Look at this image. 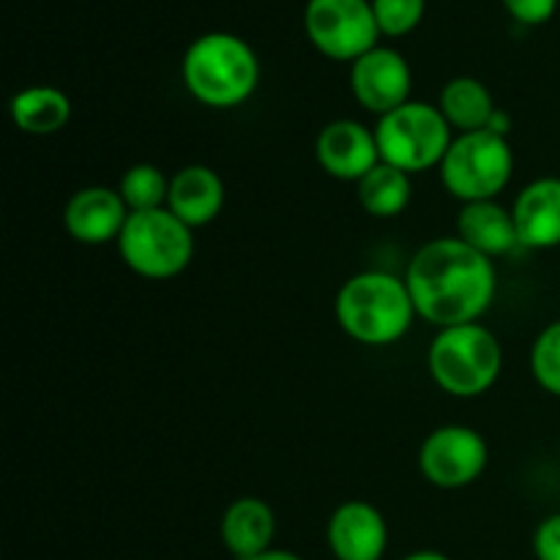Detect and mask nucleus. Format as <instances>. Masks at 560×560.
<instances>
[{
    "label": "nucleus",
    "instance_id": "f257e3e1",
    "mask_svg": "<svg viewBox=\"0 0 560 560\" xmlns=\"http://www.w3.org/2000/svg\"><path fill=\"white\" fill-rule=\"evenodd\" d=\"M416 315L435 328L481 323L498 295V268L457 235L427 241L405 268Z\"/></svg>",
    "mask_w": 560,
    "mask_h": 560
},
{
    "label": "nucleus",
    "instance_id": "f03ea898",
    "mask_svg": "<svg viewBox=\"0 0 560 560\" xmlns=\"http://www.w3.org/2000/svg\"><path fill=\"white\" fill-rule=\"evenodd\" d=\"M334 315L339 328L366 348L397 345L419 317L405 277L388 271H361L345 279L334 301Z\"/></svg>",
    "mask_w": 560,
    "mask_h": 560
},
{
    "label": "nucleus",
    "instance_id": "7ed1b4c3",
    "mask_svg": "<svg viewBox=\"0 0 560 560\" xmlns=\"http://www.w3.org/2000/svg\"><path fill=\"white\" fill-rule=\"evenodd\" d=\"M180 77L191 96L213 109L241 107L260 82L255 49L233 33L213 31L189 44Z\"/></svg>",
    "mask_w": 560,
    "mask_h": 560
},
{
    "label": "nucleus",
    "instance_id": "20e7f679",
    "mask_svg": "<svg viewBox=\"0 0 560 560\" xmlns=\"http://www.w3.org/2000/svg\"><path fill=\"white\" fill-rule=\"evenodd\" d=\"M503 345L481 323L438 328L427 350V370L448 397L476 399L501 381Z\"/></svg>",
    "mask_w": 560,
    "mask_h": 560
},
{
    "label": "nucleus",
    "instance_id": "39448f33",
    "mask_svg": "<svg viewBox=\"0 0 560 560\" xmlns=\"http://www.w3.org/2000/svg\"><path fill=\"white\" fill-rule=\"evenodd\" d=\"M115 244L126 268L153 282L184 273L197 249L195 230L180 222L170 208L129 213Z\"/></svg>",
    "mask_w": 560,
    "mask_h": 560
},
{
    "label": "nucleus",
    "instance_id": "423d86ee",
    "mask_svg": "<svg viewBox=\"0 0 560 560\" xmlns=\"http://www.w3.org/2000/svg\"><path fill=\"white\" fill-rule=\"evenodd\" d=\"M441 184L454 200L481 202L498 200L514 175V151L509 137L492 131L454 135L441 167Z\"/></svg>",
    "mask_w": 560,
    "mask_h": 560
},
{
    "label": "nucleus",
    "instance_id": "0eeeda50",
    "mask_svg": "<svg viewBox=\"0 0 560 560\" xmlns=\"http://www.w3.org/2000/svg\"><path fill=\"white\" fill-rule=\"evenodd\" d=\"M372 129H375L381 162L394 164L408 175L441 167L454 140V129L443 118L438 104L416 102V98L377 118Z\"/></svg>",
    "mask_w": 560,
    "mask_h": 560
},
{
    "label": "nucleus",
    "instance_id": "6e6552de",
    "mask_svg": "<svg viewBox=\"0 0 560 560\" xmlns=\"http://www.w3.org/2000/svg\"><path fill=\"white\" fill-rule=\"evenodd\" d=\"M304 27L326 58L350 63L375 49L381 36L370 0H310Z\"/></svg>",
    "mask_w": 560,
    "mask_h": 560
},
{
    "label": "nucleus",
    "instance_id": "1a4fd4ad",
    "mask_svg": "<svg viewBox=\"0 0 560 560\" xmlns=\"http://www.w3.org/2000/svg\"><path fill=\"white\" fill-rule=\"evenodd\" d=\"M490 463L485 435L474 427L446 424L432 430L419 448V470L438 490H463L481 479Z\"/></svg>",
    "mask_w": 560,
    "mask_h": 560
},
{
    "label": "nucleus",
    "instance_id": "9d476101",
    "mask_svg": "<svg viewBox=\"0 0 560 560\" xmlns=\"http://www.w3.org/2000/svg\"><path fill=\"white\" fill-rule=\"evenodd\" d=\"M413 74L402 52L392 47H381L361 55L350 63V93L366 113L388 115L392 109L410 102Z\"/></svg>",
    "mask_w": 560,
    "mask_h": 560
},
{
    "label": "nucleus",
    "instance_id": "9b49d317",
    "mask_svg": "<svg viewBox=\"0 0 560 560\" xmlns=\"http://www.w3.org/2000/svg\"><path fill=\"white\" fill-rule=\"evenodd\" d=\"M315 156L326 175L345 184H359L372 167L381 164L375 129L353 118L331 120L317 135Z\"/></svg>",
    "mask_w": 560,
    "mask_h": 560
},
{
    "label": "nucleus",
    "instance_id": "f8f14e48",
    "mask_svg": "<svg viewBox=\"0 0 560 560\" xmlns=\"http://www.w3.org/2000/svg\"><path fill=\"white\" fill-rule=\"evenodd\" d=\"M129 213L118 189L85 186L66 200L63 228L77 244L104 246L120 238Z\"/></svg>",
    "mask_w": 560,
    "mask_h": 560
},
{
    "label": "nucleus",
    "instance_id": "ddd939ff",
    "mask_svg": "<svg viewBox=\"0 0 560 560\" xmlns=\"http://www.w3.org/2000/svg\"><path fill=\"white\" fill-rule=\"evenodd\" d=\"M326 541L337 560H383L388 547L386 517L370 501H345L328 517Z\"/></svg>",
    "mask_w": 560,
    "mask_h": 560
},
{
    "label": "nucleus",
    "instance_id": "4468645a",
    "mask_svg": "<svg viewBox=\"0 0 560 560\" xmlns=\"http://www.w3.org/2000/svg\"><path fill=\"white\" fill-rule=\"evenodd\" d=\"M520 246L556 249L560 246V178L541 175L525 184L512 202Z\"/></svg>",
    "mask_w": 560,
    "mask_h": 560
},
{
    "label": "nucleus",
    "instance_id": "2eb2a0df",
    "mask_svg": "<svg viewBox=\"0 0 560 560\" xmlns=\"http://www.w3.org/2000/svg\"><path fill=\"white\" fill-rule=\"evenodd\" d=\"M224 180L208 164H186L170 178L167 206L191 230L217 222L224 208Z\"/></svg>",
    "mask_w": 560,
    "mask_h": 560
},
{
    "label": "nucleus",
    "instance_id": "dca6fc26",
    "mask_svg": "<svg viewBox=\"0 0 560 560\" xmlns=\"http://www.w3.org/2000/svg\"><path fill=\"white\" fill-rule=\"evenodd\" d=\"M219 536L230 556L252 560L273 547L277 536V514L262 498L244 495L230 503L219 523Z\"/></svg>",
    "mask_w": 560,
    "mask_h": 560
},
{
    "label": "nucleus",
    "instance_id": "f3484780",
    "mask_svg": "<svg viewBox=\"0 0 560 560\" xmlns=\"http://www.w3.org/2000/svg\"><path fill=\"white\" fill-rule=\"evenodd\" d=\"M457 238L487 257H503L520 246L512 208L498 200L465 202L457 213Z\"/></svg>",
    "mask_w": 560,
    "mask_h": 560
},
{
    "label": "nucleus",
    "instance_id": "a211bd4d",
    "mask_svg": "<svg viewBox=\"0 0 560 560\" xmlns=\"http://www.w3.org/2000/svg\"><path fill=\"white\" fill-rule=\"evenodd\" d=\"M11 120L25 135H58L71 120V98L55 85L22 88L11 98Z\"/></svg>",
    "mask_w": 560,
    "mask_h": 560
},
{
    "label": "nucleus",
    "instance_id": "6ab92c4d",
    "mask_svg": "<svg viewBox=\"0 0 560 560\" xmlns=\"http://www.w3.org/2000/svg\"><path fill=\"white\" fill-rule=\"evenodd\" d=\"M438 109L448 120L454 135H468V131L487 129L498 107L485 82L476 77H454L443 85Z\"/></svg>",
    "mask_w": 560,
    "mask_h": 560
},
{
    "label": "nucleus",
    "instance_id": "aec40b11",
    "mask_svg": "<svg viewBox=\"0 0 560 560\" xmlns=\"http://www.w3.org/2000/svg\"><path fill=\"white\" fill-rule=\"evenodd\" d=\"M361 208L375 219H394L413 200V180L405 170L381 162L355 184Z\"/></svg>",
    "mask_w": 560,
    "mask_h": 560
},
{
    "label": "nucleus",
    "instance_id": "412c9836",
    "mask_svg": "<svg viewBox=\"0 0 560 560\" xmlns=\"http://www.w3.org/2000/svg\"><path fill=\"white\" fill-rule=\"evenodd\" d=\"M118 191L131 213L156 211V208L167 206L170 178L156 167V164H131V167L120 175Z\"/></svg>",
    "mask_w": 560,
    "mask_h": 560
},
{
    "label": "nucleus",
    "instance_id": "4be33fe9",
    "mask_svg": "<svg viewBox=\"0 0 560 560\" xmlns=\"http://www.w3.org/2000/svg\"><path fill=\"white\" fill-rule=\"evenodd\" d=\"M530 375L541 392L560 397V320H552L530 345Z\"/></svg>",
    "mask_w": 560,
    "mask_h": 560
},
{
    "label": "nucleus",
    "instance_id": "5701e85b",
    "mask_svg": "<svg viewBox=\"0 0 560 560\" xmlns=\"http://www.w3.org/2000/svg\"><path fill=\"white\" fill-rule=\"evenodd\" d=\"M372 11H375L381 33L405 36L424 16V0H372Z\"/></svg>",
    "mask_w": 560,
    "mask_h": 560
},
{
    "label": "nucleus",
    "instance_id": "b1692460",
    "mask_svg": "<svg viewBox=\"0 0 560 560\" xmlns=\"http://www.w3.org/2000/svg\"><path fill=\"white\" fill-rule=\"evenodd\" d=\"M503 5L523 25H541L556 14L558 0H503Z\"/></svg>",
    "mask_w": 560,
    "mask_h": 560
},
{
    "label": "nucleus",
    "instance_id": "393cba45",
    "mask_svg": "<svg viewBox=\"0 0 560 560\" xmlns=\"http://www.w3.org/2000/svg\"><path fill=\"white\" fill-rule=\"evenodd\" d=\"M534 556L536 560H560V512L539 523L534 534Z\"/></svg>",
    "mask_w": 560,
    "mask_h": 560
},
{
    "label": "nucleus",
    "instance_id": "a878e982",
    "mask_svg": "<svg viewBox=\"0 0 560 560\" xmlns=\"http://www.w3.org/2000/svg\"><path fill=\"white\" fill-rule=\"evenodd\" d=\"M487 131H492V135L509 137V131H512V115H509L506 109L498 107L495 115L490 118V124H487Z\"/></svg>",
    "mask_w": 560,
    "mask_h": 560
},
{
    "label": "nucleus",
    "instance_id": "bb28decb",
    "mask_svg": "<svg viewBox=\"0 0 560 560\" xmlns=\"http://www.w3.org/2000/svg\"><path fill=\"white\" fill-rule=\"evenodd\" d=\"M252 560H304V558L295 556V552H290V550H277V547H271V550H266L262 556H257Z\"/></svg>",
    "mask_w": 560,
    "mask_h": 560
},
{
    "label": "nucleus",
    "instance_id": "cd10ccee",
    "mask_svg": "<svg viewBox=\"0 0 560 560\" xmlns=\"http://www.w3.org/2000/svg\"><path fill=\"white\" fill-rule=\"evenodd\" d=\"M402 560H452V558L443 556V552H438V550H416V552H410V556H405Z\"/></svg>",
    "mask_w": 560,
    "mask_h": 560
}]
</instances>
